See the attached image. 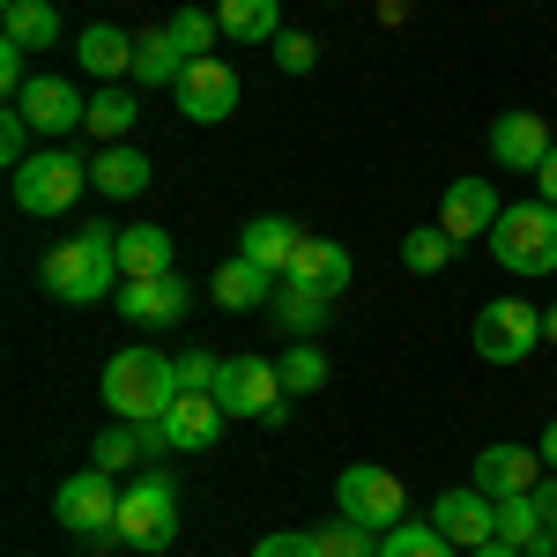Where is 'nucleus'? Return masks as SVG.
Listing matches in <instances>:
<instances>
[{"instance_id":"f257e3e1","label":"nucleus","mask_w":557,"mask_h":557,"mask_svg":"<svg viewBox=\"0 0 557 557\" xmlns=\"http://www.w3.org/2000/svg\"><path fill=\"white\" fill-rule=\"evenodd\" d=\"M38 283H45V298H60V305L120 298V283H127V268H120V231L83 223L75 238H60V246L38 260Z\"/></svg>"},{"instance_id":"f03ea898","label":"nucleus","mask_w":557,"mask_h":557,"mask_svg":"<svg viewBox=\"0 0 557 557\" xmlns=\"http://www.w3.org/2000/svg\"><path fill=\"white\" fill-rule=\"evenodd\" d=\"M178 394V357H164V349L149 343H127L112 364H104V409L120 417V424H149V417H164Z\"/></svg>"},{"instance_id":"7ed1b4c3","label":"nucleus","mask_w":557,"mask_h":557,"mask_svg":"<svg viewBox=\"0 0 557 557\" xmlns=\"http://www.w3.org/2000/svg\"><path fill=\"white\" fill-rule=\"evenodd\" d=\"M491 260L506 275H528V283L557 275V209L550 201H513V209L498 215L491 223Z\"/></svg>"},{"instance_id":"20e7f679","label":"nucleus","mask_w":557,"mask_h":557,"mask_svg":"<svg viewBox=\"0 0 557 557\" xmlns=\"http://www.w3.org/2000/svg\"><path fill=\"white\" fill-rule=\"evenodd\" d=\"M215 401H223V417H246V424H268V431L290 424V394H283V372H275L260 349H238V357H223V372H215Z\"/></svg>"},{"instance_id":"39448f33","label":"nucleus","mask_w":557,"mask_h":557,"mask_svg":"<svg viewBox=\"0 0 557 557\" xmlns=\"http://www.w3.org/2000/svg\"><path fill=\"white\" fill-rule=\"evenodd\" d=\"M8 194H15V209H23V215H67L89 194V157H75V149L52 141V149H38L30 164L8 172Z\"/></svg>"},{"instance_id":"423d86ee","label":"nucleus","mask_w":557,"mask_h":557,"mask_svg":"<svg viewBox=\"0 0 557 557\" xmlns=\"http://www.w3.org/2000/svg\"><path fill=\"white\" fill-rule=\"evenodd\" d=\"M120 535H127V550L141 557H164L178 543V491H172V475H134L127 483V498H120Z\"/></svg>"},{"instance_id":"0eeeda50","label":"nucleus","mask_w":557,"mask_h":557,"mask_svg":"<svg viewBox=\"0 0 557 557\" xmlns=\"http://www.w3.org/2000/svg\"><path fill=\"white\" fill-rule=\"evenodd\" d=\"M335 506H343V520L386 535V528L409 520V483H401L394 469H380V461H349L343 483H335Z\"/></svg>"},{"instance_id":"6e6552de","label":"nucleus","mask_w":557,"mask_h":557,"mask_svg":"<svg viewBox=\"0 0 557 557\" xmlns=\"http://www.w3.org/2000/svg\"><path fill=\"white\" fill-rule=\"evenodd\" d=\"M469 343H475V357H483V364H528V357L550 343V335H543V312H535L528 298H491L483 312H475Z\"/></svg>"},{"instance_id":"1a4fd4ad","label":"nucleus","mask_w":557,"mask_h":557,"mask_svg":"<svg viewBox=\"0 0 557 557\" xmlns=\"http://www.w3.org/2000/svg\"><path fill=\"white\" fill-rule=\"evenodd\" d=\"M120 475H104V469H83V475H67L60 491H52V520L75 535V543H89V535H112L120 528Z\"/></svg>"},{"instance_id":"9d476101","label":"nucleus","mask_w":557,"mask_h":557,"mask_svg":"<svg viewBox=\"0 0 557 557\" xmlns=\"http://www.w3.org/2000/svg\"><path fill=\"white\" fill-rule=\"evenodd\" d=\"M172 104L194 120V127H223L231 112H238V67L231 60H194L186 75H178V89H172Z\"/></svg>"},{"instance_id":"9b49d317","label":"nucleus","mask_w":557,"mask_h":557,"mask_svg":"<svg viewBox=\"0 0 557 557\" xmlns=\"http://www.w3.org/2000/svg\"><path fill=\"white\" fill-rule=\"evenodd\" d=\"M15 112H23L45 141H60V134H75L89 120V97L75 83H60V75H30V83H23V97H15Z\"/></svg>"},{"instance_id":"f8f14e48","label":"nucleus","mask_w":557,"mask_h":557,"mask_svg":"<svg viewBox=\"0 0 557 557\" xmlns=\"http://www.w3.org/2000/svg\"><path fill=\"white\" fill-rule=\"evenodd\" d=\"M431 520H438V535L454 543V550H483V543H498V498L491 491H446L438 506H431Z\"/></svg>"},{"instance_id":"ddd939ff","label":"nucleus","mask_w":557,"mask_h":557,"mask_svg":"<svg viewBox=\"0 0 557 557\" xmlns=\"http://www.w3.org/2000/svg\"><path fill=\"white\" fill-rule=\"evenodd\" d=\"M120 320L127 327H178L186 320V305H194V290L178 283V268L172 275H149V283H120Z\"/></svg>"},{"instance_id":"4468645a","label":"nucleus","mask_w":557,"mask_h":557,"mask_svg":"<svg viewBox=\"0 0 557 557\" xmlns=\"http://www.w3.org/2000/svg\"><path fill=\"white\" fill-rule=\"evenodd\" d=\"M543 454H535V446H513V438H498V446H483V454H475V491H491V498H520V491H535V483H543Z\"/></svg>"},{"instance_id":"2eb2a0df","label":"nucleus","mask_w":557,"mask_h":557,"mask_svg":"<svg viewBox=\"0 0 557 557\" xmlns=\"http://www.w3.org/2000/svg\"><path fill=\"white\" fill-rule=\"evenodd\" d=\"M149 178H157V157L134 149V141H104V149L89 157V186H97L104 201H141Z\"/></svg>"},{"instance_id":"dca6fc26","label":"nucleus","mask_w":557,"mask_h":557,"mask_svg":"<svg viewBox=\"0 0 557 557\" xmlns=\"http://www.w3.org/2000/svg\"><path fill=\"white\" fill-rule=\"evenodd\" d=\"M506 215V201L491 194V178H454L446 194H438V223L454 231V246H469V238H491V223Z\"/></svg>"},{"instance_id":"f3484780","label":"nucleus","mask_w":557,"mask_h":557,"mask_svg":"<svg viewBox=\"0 0 557 557\" xmlns=\"http://www.w3.org/2000/svg\"><path fill=\"white\" fill-rule=\"evenodd\" d=\"M557 141L550 127L535 120V112H506V120H491V164H506V172H543V157H550Z\"/></svg>"},{"instance_id":"a211bd4d","label":"nucleus","mask_w":557,"mask_h":557,"mask_svg":"<svg viewBox=\"0 0 557 557\" xmlns=\"http://www.w3.org/2000/svg\"><path fill=\"white\" fill-rule=\"evenodd\" d=\"M275 290H283V275H268V268H260V260H246V253H231L209 275V298L223 305V312H260Z\"/></svg>"},{"instance_id":"6ab92c4d","label":"nucleus","mask_w":557,"mask_h":557,"mask_svg":"<svg viewBox=\"0 0 557 557\" xmlns=\"http://www.w3.org/2000/svg\"><path fill=\"white\" fill-rule=\"evenodd\" d=\"M223 401L215 394H178L172 409H164V431H172V454H209L215 438H223Z\"/></svg>"},{"instance_id":"aec40b11","label":"nucleus","mask_w":557,"mask_h":557,"mask_svg":"<svg viewBox=\"0 0 557 557\" xmlns=\"http://www.w3.org/2000/svg\"><path fill=\"white\" fill-rule=\"evenodd\" d=\"M349 275H357V268H349L343 238H305L283 283H298V290H320V298H343V290H349Z\"/></svg>"},{"instance_id":"412c9836","label":"nucleus","mask_w":557,"mask_h":557,"mask_svg":"<svg viewBox=\"0 0 557 557\" xmlns=\"http://www.w3.org/2000/svg\"><path fill=\"white\" fill-rule=\"evenodd\" d=\"M312 238V231H298L290 215H253L246 231H238V253L260 260L268 275H290V260H298V246Z\"/></svg>"},{"instance_id":"4be33fe9","label":"nucleus","mask_w":557,"mask_h":557,"mask_svg":"<svg viewBox=\"0 0 557 557\" xmlns=\"http://www.w3.org/2000/svg\"><path fill=\"white\" fill-rule=\"evenodd\" d=\"M327 312H335V298H320V290H298V283H283V290L268 298V320H275L290 343H320V335H327Z\"/></svg>"},{"instance_id":"5701e85b","label":"nucleus","mask_w":557,"mask_h":557,"mask_svg":"<svg viewBox=\"0 0 557 557\" xmlns=\"http://www.w3.org/2000/svg\"><path fill=\"white\" fill-rule=\"evenodd\" d=\"M172 231L164 223H127L120 231V268H127V283H149V275H172Z\"/></svg>"},{"instance_id":"b1692460","label":"nucleus","mask_w":557,"mask_h":557,"mask_svg":"<svg viewBox=\"0 0 557 557\" xmlns=\"http://www.w3.org/2000/svg\"><path fill=\"white\" fill-rule=\"evenodd\" d=\"M75 60H83L97 83H120V75H134V38L120 23H89L83 38H75Z\"/></svg>"},{"instance_id":"393cba45","label":"nucleus","mask_w":557,"mask_h":557,"mask_svg":"<svg viewBox=\"0 0 557 557\" xmlns=\"http://www.w3.org/2000/svg\"><path fill=\"white\" fill-rule=\"evenodd\" d=\"M215 23H223V45H275L283 38V0H223Z\"/></svg>"},{"instance_id":"a878e982","label":"nucleus","mask_w":557,"mask_h":557,"mask_svg":"<svg viewBox=\"0 0 557 557\" xmlns=\"http://www.w3.org/2000/svg\"><path fill=\"white\" fill-rule=\"evenodd\" d=\"M186 75V52L172 45V30L157 23V30H141L134 38V89H178Z\"/></svg>"},{"instance_id":"bb28decb","label":"nucleus","mask_w":557,"mask_h":557,"mask_svg":"<svg viewBox=\"0 0 557 557\" xmlns=\"http://www.w3.org/2000/svg\"><path fill=\"white\" fill-rule=\"evenodd\" d=\"M60 38H67V30H60V8H52V0H8V45L52 52Z\"/></svg>"},{"instance_id":"cd10ccee","label":"nucleus","mask_w":557,"mask_h":557,"mask_svg":"<svg viewBox=\"0 0 557 557\" xmlns=\"http://www.w3.org/2000/svg\"><path fill=\"white\" fill-rule=\"evenodd\" d=\"M134 120H141V104H134V89L104 83L97 97H89V120H83V127L97 134V149H104V141H127V134H134Z\"/></svg>"},{"instance_id":"c85d7f7f","label":"nucleus","mask_w":557,"mask_h":557,"mask_svg":"<svg viewBox=\"0 0 557 557\" xmlns=\"http://www.w3.org/2000/svg\"><path fill=\"white\" fill-rule=\"evenodd\" d=\"M454 253H461V246H454V231H446V223H417V231L401 238V268H409V275H446Z\"/></svg>"},{"instance_id":"c756f323","label":"nucleus","mask_w":557,"mask_h":557,"mask_svg":"<svg viewBox=\"0 0 557 557\" xmlns=\"http://www.w3.org/2000/svg\"><path fill=\"white\" fill-rule=\"evenodd\" d=\"M380 557H461V550L438 535V520H401L380 535Z\"/></svg>"},{"instance_id":"7c9ffc66","label":"nucleus","mask_w":557,"mask_h":557,"mask_svg":"<svg viewBox=\"0 0 557 557\" xmlns=\"http://www.w3.org/2000/svg\"><path fill=\"white\" fill-rule=\"evenodd\" d=\"M164 30H172V45L186 52V67H194V60H209V45L223 38V23H215V8H178V15L164 23Z\"/></svg>"},{"instance_id":"2f4dec72","label":"nucleus","mask_w":557,"mask_h":557,"mask_svg":"<svg viewBox=\"0 0 557 557\" xmlns=\"http://www.w3.org/2000/svg\"><path fill=\"white\" fill-rule=\"evenodd\" d=\"M275 372H283V394H320V386H327V349L320 343H290Z\"/></svg>"},{"instance_id":"473e14b6","label":"nucleus","mask_w":557,"mask_h":557,"mask_svg":"<svg viewBox=\"0 0 557 557\" xmlns=\"http://www.w3.org/2000/svg\"><path fill=\"white\" fill-rule=\"evenodd\" d=\"M89 461L104 475H127L134 461H141V431L134 424H112V431H97V446H89Z\"/></svg>"},{"instance_id":"72a5a7b5","label":"nucleus","mask_w":557,"mask_h":557,"mask_svg":"<svg viewBox=\"0 0 557 557\" xmlns=\"http://www.w3.org/2000/svg\"><path fill=\"white\" fill-rule=\"evenodd\" d=\"M543 535V513H535V491H520V498H498V543H513L528 550Z\"/></svg>"},{"instance_id":"f704fd0d","label":"nucleus","mask_w":557,"mask_h":557,"mask_svg":"<svg viewBox=\"0 0 557 557\" xmlns=\"http://www.w3.org/2000/svg\"><path fill=\"white\" fill-rule=\"evenodd\" d=\"M320 557H380V535L357 520H335V528H320Z\"/></svg>"},{"instance_id":"c9c22d12","label":"nucleus","mask_w":557,"mask_h":557,"mask_svg":"<svg viewBox=\"0 0 557 557\" xmlns=\"http://www.w3.org/2000/svg\"><path fill=\"white\" fill-rule=\"evenodd\" d=\"M268 52H275V67H283V75H312V67H320V38H312V30H283Z\"/></svg>"},{"instance_id":"e433bc0d","label":"nucleus","mask_w":557,"mask_h":557,"mask_svg":"<svg viewBox=\"0 0 557 557\" xmlns=\"http://www.w3.org/2000/svg\"><path fill=\"white\" fill-rule=\"evenodd\" d=\"M30 120H23V112H15V104H8V112H0V164H8V172H15V164H30V157H38V149H30Z\"/></svg>"},{"instance_id":"4c0bfd02","label":"nucleus","mask_w":557,"mask_h":557,"mask_svg":"<svg viewBox=\"0 0 557 557\" xmlns=\"http://www.w3.org/2000/svg\"><path fill=\"white\" fill-rule=\"evenodd\" d=\"M215 372H223V357H209V349H178V386H186V394H215Z\"/></svg>"},{"instance_id":"58836bf2","label":"nucleus","mask_w":557,"mask_h":557,"mask_svg":"<svg viewBox=\"0 0 557 557\" xmlns=\"http://www.w3.org/2000/svg\"><path fill=\"white\" fill-rule=\"evenodd\" d=\"M253 557H320V535H305V528H275V535H260Z\"/></svg>"},{"instance_id":"ea45409f","label":"nucleus","mask_w":557,"mask_h":557,"mask_svg":"<svg viewBox=\"0 0 557 557\" xmlns=\"http://www.w3.org/2000/svg\"><path fill=\"white\" fill-rule=\"evenodd\" d=\"M23 60H30L23 45H0V89H8V97H23V83H30V67H23Z\"/></svg>"},{"instance_id":"a19ab883","label":"nucleus","mask_w":557,"mask_h":557,"mask_svg":"<svg viewBox=\"0 0 557 557\" xmlns=\"http://www.w3.org/2000/svg\"><path fill=\"white\" fill-rule=\"evenodd\" d=\"M141 431V461H164L172 454V431H164V417H149V424H134Z\"/></svg>"},{"instance_id":"79ce46f5","label":"nucleus","mask_w":557,"mask_h":557,"mask_svg":"<svg viewBox=\"0 0 557 557\" xmlns=\"http://www.w3.org/2000/svg\"><path fill=\"white\" fill-rule=\"evenodd\" d=\"M535 513H543V528L557 535V475H543V483H535Z\"/></svg>"},{"instance_id":"37998d69","label":"nucleus","mask_w":557,"mask_h":557,"mask_svg":"<svg viewBox=\"0 0 557 557\" xmlns=\"http://www.w3.org/2000/svg\"><path fill=\"white\" fill-rule=\"evenodd\" d=\"M535 201H550V209H557V149L543 157V172H535Z\"/></svg>"},{"instance_id":"c03bdc74","label":"nucleus","mask_w":557,"mask_h":557,"mask_svg":"<svg viewBox=\"0 0 557 557\" xmlns=\"http://www.w3.org/2000/svg\"><path fill=\"white\" fill-rule=\"evenodd\" d=\"M535 454H543V469H550V475H557V424H550V431H543V438H535Z\"/></svg>"},{"instance_id":"a18cd8bd","label":"nucleus","mask_w":557,"mask_h":557,"mask_svg":"<svg viewBox=\"0 0 557 557\" xmlns=\"http://www.w3.org/2000/svg\"><path fill=\"white\" fill-rule=\"evenodd\" d=\"M469 557H520L513 543H483V550H469Z\"/></svg>"},{"instance_id":"49530a36","label":"nucleus","mask_w":557,"mask_h":557,"mask_svg":"<svg viewBox=\"0 0 557 557\" xmlns=\"http://www.w3.org/2000/svg\"><path fill=\"white\" fill-rule=\"evenodd\" d=\"M543 335H550V343H557V305H543Z\"/></svg>"},{"instance_id":"de8ad7c7","label":"nucleus","mask_w":557,"mask_h":557,"mask_svg":"<svg viewBox=\"0 0 557 557\" xmlns=\"http://www.w3.org/2000/svg\"><path fill=\"white\" fill-rule=\"evenodd\" d=\"M327 8H343V0H327Z\"/></svg>"}]
</instances>
